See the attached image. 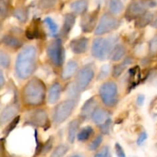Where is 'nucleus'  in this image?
<instances>
[{"instance_id": "obj_16", "label": "nucleus", "mask_w": 157, "mask_h": 157, "mask_svg": "<svg viewBox=\"0 0 157 157\" xmlns=\"http://www.w3.org/2000/svg\"><path fill=\"white\" fill-rule=\"evenodd\" d=\"M78 69V64L75 60H71L64 66L63 71L61 73V78L64 81L71 79L75 74L77 73Z\"/></svg>"}, {"instance_id": "obj_35", "label": "nucleus", "mask_w": 157, "mask_h": 157, "mask_svg": "<svg viewBox=\"0 0 157 157\" xmlns=\"http://www.w3.org/2000/svg\"><path fill=\"white\" fill-rule=\"evenodd\" d=\"M110 67H109L108 64H105V65H103L102 67L101 68L100 71V73L98 76V79L99 80H103L104 78H107L108 76L109 73H110Z\"/></svg>"}, {"instance_id": "obj_36", "label": "nucleus", "mask_w": 157, "mask_h": 157, "mask_svg": "<svg viewBox=\"0 0 157 157\" xmlns=\"http://www.w3.org/2000/svg\"><path fill=\"white\" fill-rule=\"evenodd\" d=\"M94 157H111V153L108 147H104L98 153L95 154Z\"/></svg>"}, {"instance_id": "obj_39", "label": "nucleus", "mask_w": 157, "mask_h": 157, "mask_svg": "<svg viewBox=\"0 0 157 157\" xmlns=\"http://www.w3.org/2000/svg\"><path fill=\"white\" fill-rule=\"evenodd\" d=\"M115 150H116L117 156L118 157H127L126 156L125 153H124V149H123L122 147H121L119 144H117V143L115 144Z\"/></svg>"}, {"instance_id": "obj_9", "label": "nucleus", "mask_w": 157, "mask_h": 157, "mask_svg": "<svg viewBox=\"0 0 157 157\" xmlns=\"http://www.w3.org/2000/svg\"><path fill=\"white\" fill-rule=\"evenodd\" d=\"M47 55L54 65L56 67L62 65L64 60V50L61 40L56 39L49 44L47 48Z\"/></svg>"}, {"instance_id": "obj_1", "label": "nucleus", "mask_w": 157, "mask_h": 157, "mask_svg": "<svg viewBox=\"0 0 157 157\" xmlns=\"http://www.w3.org/2000/svg\"><path fill=\"white\" fill-rule=\"evenodd\" d=\"M37 66V50L28 45L19 52L15 61V72L20 79H28L35 72Z\"/></svg>"}, {"instance_id": "obj_20", "label": "nucleus", "mask_w": 157, "mask_h": 157, "mask_svg": "<svg viewBox=\"0 0 157 157\" xmlns=\"http://www.w3.org/2000/svg\"><path fill=\"white\" fill-rule=\"evenodd\" d=\"M2 43L11 48H19L22 46V41L11 35H5L2 38Z\"/></svg>"}, {"instance_id": "obj_3", "label": "nucleus", "mask_w": 157, "mask_h": 157, "mask_svg": "<svg viewBox=\"0 0 157 157\" xmlns=\"http://www.w3.org/2000/svg\"><path fill=\"white\" fill-rule=\"evenodd\" d=\"M116 37H108V38H97L94 40L91 48V54L95 58L101 61H104L109 58L110 52L113 47L117 44Z\"/></svg>"}, {"instance_id": "obj_38", "label": "nucleus", "mask_w": 157, "mask_h": 157, "mask_svg": "<svg viewBox=\"0 0 157 157\" xmlns=\"http://www.w3.org/2000/svg\"><path fill=\"white\" fill-rule=\"evenodd\" d=\"M110 127H111V119L107 121L105 124L101 126L100 128H101V130L102 131L103 133H104V134H108L110 131Z\"/></svg>"}, {"instance_id": "obj_19", "label": "nucleus", "mask_w": 157, "mask_h": 157, "mask_svg": "<svg viewBox=\"0 0 157 157\" xmlns=\"http://www.w3.org/2000/svg\"><path fill=\"white\" fill-rule=\"evenodd\" d=\"M127 48L122 44H117L110 52L109 58L113 61H119L125 56Z\"/></svg>"}, {"instance_id": "obj_8", "label": "nucleus", "mask_w": 157, "mask_h": 157, "mask_svg": "<svg viewBox=\"0 0 157 157\" xmlns=\"http://www.w3.org/2000/svg\"><path fill=\"white\" fill-rule=\"evenodd\" d=\"M121 25V21L117 18L112 15L111 14L105 13L102 15L100 19L94 34L96 35H103L110 33L116 30Z\"/></svg>"}, {"instance_id": "obj_40", "label": "nucleus", "mask_w": 157, "mask_h": 157, "mask_svg": "<svg viewBox=\"0 0 157 157\" xmlns=\"http://www.w3.org/2000/svg\"><path fill=\"white\" fill-rule=\"evenodd\" d=\"M19 119H20L19 117H15V119L12 120V122L11 123L10 125H9V127H8V128H7V132H8V133L11 132V131H12V130H13V129L15 128V126H16V124H18V121H19Z\"/></svg>"}, {"instance_id": "obj_41", "label": "nucleus", "mask_w": 157, "mask_h": 157, "mask_svg": "<svg viewBox=\"0 0 157 157\" xmlns=\"http://www.w3.org/2000/svg\"><path fill=\"white\" fill-rule=\"evenodd\" d=\"M147 137H148V135H147V133H146V132H143V133L140 135L139 138H138V140H137L138 145H141V144H144V143L146 141V140L147 139Z\"/></svg>"}, {"instance_id": "obj_6", "label": "nucleus", "mask_w": 157, "mask_h": 157, "mask_svg": "<svg viewBox=\"0 0 157 157\" xmlns=\"http://www.w3.org/2000/svg\"><path fill=\"white\" fill-rule=\"evenodd\" d=\"M99 95L103 104L107 107H113L118 102L117 85L113 81L104 82L100 87Z\"/></svg>"}, {"instance_id": "obj_37", "label": "nucleus", "mask_w": 157, "mask_h": 157, "mask_svg": "<svg viewBox=\"0 0 157 157\" xmlns=\"http://www.w3.org/2000/svg\"><path fill=\"white\" fill-rule=\"evenodd\" d=\"M52 145H53V140H52V138H50L42 147L41 153H43V154H46V153H48L51 150V149H52Z\"/></svg>"}, {"instance_id": "obj_10", "label": "nucleus", "mask_w": 157, "mask_h": 157, "mask_svg": "<svg viewBox=\"0 0 157 157\" xmlns=\"http://www.w3.org/2000/svg\"><path fill=\"white\" fill-rule=\"evenodd\" d=\"M27 122L35 127H44L48 123V117L45 110L38 109L28 114Z\"/></svg>"}, {"instance_id": "obj_14", "label": "nucleus", "mask_w": 157, "mask_h": 157, "mask_svg": "<svg viewBox=\"0 0 157 157\" xmlns=\"http://www.w3.org/2000/svg\"><path fill=\"white\" fill-rule=\"evenodd\" d=\"M18 107L15 104H10L4 108L2 111L1 116H0V121L1 124H4L12 120L15 119V116L18 113Z\"/></svg>"}, {"instance_id": "obj_32", "label": "nucleus", "mask_w": 157, "mask_h": 157, "mask_svg": "<svg viewBox=\"0 0 157 157\" xmlns=\"http://www.w3.org/2000/svg\"><path fill=\"white\" fill-rule=\"evenodd\" d=\"M103 142V136L101 135H99V136H96L95 139H94V140L89 144L88 149L90 151H94L96 150L98 147L101 146V144H102Z\"/></svg>"}, {"instance_id": "obj_44", "label": "nucleus", "mask_w": 157, "mask_h": 157, "mask_svg": "<svg viewBox=\"0 0 157 157\" xmlns=\"http://www.w3.org/2000/svg\"><path fill=\"white\" fill-rule=\"evenodd\" d=\"M5 80H4V76H3L2 72H0V84H1V87H2L4 85Z\"/></svg>"}, {"instance_id": "obj_17", "label": "nucleus", "mask_w": 157, "mask_h": 157, "mask_svg": "<svg viewBox=\"0 0 157 157\" xmlns=\"http://www.w3.org/2000/svg\"><path fill=\"white\" fill-rule=\"evenodd\" d=\"M61 94V86L58 82L54 83L48 90V101L51 104H56L60 99Z\"/></svg>"}, {"instance_id": "obj_5", "label": "nucleus", "mask_w": 157, "mask_h": 157, "mask_svg": "<svg viewBox=\"0 0 157 157\" xmlns=\"http://www.w3.org/2000/svg\"><path fill=\"white\" fill-rule=\"evenodd\" d=\"M77 104L75 98L64 100L55 107L53 113V121L55 124H61L67 121L73 113Z\"/></svg>"}, {"instance_id": "obj_31", "label": "nucleus", "mask_w": 157, "mask_h": 157, "mask_svg": "<svg viewBox=\"0 0 157 157\" xmlns=\"http://www.w3.org/2000/svg\"><path fill=\"white\" fill-rule=\"evenodd\" d=\"M10 58L7 53L3 51L0 52V64L3 68H7L10 65Z\"/></svg>"}, {"instance_id": "obj_29", "label": "nucleus", "mask_w": 157, "mask_h": 157, "mask_svg": "<svg viewBox=\"0 0 157 157\" xmlns=\"http://www.w3.org/2000/svg\"><path fill=\"white\" fill-rule=\"evenodd\" d=\"M10 0H1L0 1V15L1 18H4L9 12Z\"/></svg>"}, {"instance_id": "obj_11", "label": "nucleus", "mask_w": 157, "mask_h": 157, "mask_svg": "<svg viewBox=\"0 0 157 157\" xmlns=\"http://www.w3.org/2000/svg\"><path fill=\"white\" fill-rule=\"evenodd\" d=\"M98 12H99L98 10H95L94 12L84 15L81 22V29L83 32L85 33H88L96 29L95 26H96L97 21H98Z\"/></svg>"}, {"instance_id": "obj_7", "label": "nucleus", "mask_w": 157, "mask_h": 157, "mask_svg": "<svg viewBox=\"0 0 157 157\" xmlns=\"http://www.w3.org/2000/svg\"><path fill=\"white\" fill-rule=\"evenodd\" d=\"M95 70L92 64L84 66L77 72L75 85L78 91H84L90 85L94 78Z\"/></svg>"}, {"instance_id": "obj_34", "label": "nucleus", "mask_w": 157, "mask_h": 157, "mask_svg": "<svg viewBox=\"0 0 157 157\" xmlns=\"http://www.w3.org/2000/svg\"><path fill=\"white\" fill-rule=\"evenodd\" d=\"M44 22L46 23L48 27L49 28V30H50V32H52V34L57 33V32H58V25L54 21V20L52 19V18H50V17H47V18H45V19H44Z\"/></svg>"}, {"instance_id": "obj_18", "label": "nucleus", "mask_w": 157, "mask_h": 157, "mask_svg": "<svg viewBox=\"0 0 157 157\" xmlns=\"http://www.w3.org/2000/svg\"><path fill=\"white\" fill-rule=\"evenodd\" d=\"M88 0H77L71 4V9L75 14L84 15L88 9Z\"/></svg>"}, {"instance_id": "obj_33", "label": "nucleus", "mask_w": 157, "mask_h": 157, "mask_svg": "<svg viewBox=\"0 0 157 157\" xmlns=\"http://www.w3.org/2000/svg\"><path fill=\"white\" fill-rule=\"evenodd\" d=\"M149 52L151 55H157V35H154L149 43Z\"/></svg>"}, {"instance_id": "obj_21", "label": "nucleus", "mask_w": 157, "mask_h": 157, "mask_svg": "<svg viewBox=\"0 0 157 157\" xmlns=\"http://www.w3.org/2000/svg\"><path fill=\"white\" fill-rule=\"evenodd\" d=\"M75 15L73 13H68L65 15L64 20V25H63L62 30H61V34L63 36H67L70 32L71 31L72 28L75 25Z\"/></svg>"}, {"instance_id": "obj_25", "label": "nucleus", "mask_w": 157, "mask_h": 157, "mask_svg": "<svg viewBox=\"0 0 157 157\" xmlns=\"http://www.w3.org/2000/svg\"><path fill=\"white\" fill-rule=\"evenodd\" d=\"M94 133V129L90 126L84 127L81 129L78 133V140L81 142H85V141L88 140L90 138V136L93 135Z\"/></svg>"}, {"instance_id": "obj_23", "label": "nucleus", "mask_w": 157, "mask_h": 157, "mask_svg": "<svg viewBox=\"0 0 157 157\" xmlns=\"http://www.w3.org/2000/svg\"><path fill=\"white\" fill-rule=\"evenodd\" d=\"M133 61V59L131 57H127V58H125V59L123 61V62H121V64H117V65H116L113 67V76L114 77V78H118L120 75H121V74L125 71V69L127 68L128 66L131 65Z\"/></svg>"}, {"instance_id": "obj_2", "label": "nucleus", "mask_w": 157, "mask_h": 157, "mask_svg": "<svg viewBox=\"0 0 157 157\" xmlns=\"http://www.w3.org/2000/svg\"><path fill=\"white\" fill-rule=\"evenodd\" d=\"M45 93L46 87L43 81L38 78H32L23 87V102L32 107L41 105L44 101Z\"/></svg>"}, {"instance_id": "obj_12", "label": "nucleus", "mask_w": 157, "mask_h": 157, "mask_svg": "<svg viewBox=\"0 0 157 157\" xmlns=\"http://www.w3.org/2000/svg\"><path fill=\"white\" fill-rule=\"evenodd\" d=\"M88 46V38L81 37L73 39L70 43V48L72 52L76 55H81L87 51Z\"/></svg>"}, {"instance_id": "obj_15", "label": "nucleus", "mask_w": 157, "mask_h": 157, "mask_svg": "<svg viewBox=\"0 0 157 157\" xmlns=\"http://www.w3.org/2000/svg\"><path fill=\"white\" fill-rule=\"evenodd\" d=\"M98 106V103H97V100L94 97L90 98L87 100L85 103H84V106L81 109V116L83 119H87L88 117H91L92 113L95 110Z\"/></svg>"}, {"instance_id": "obj_26", "label": "nucleus", "mask_w": 157, "mask_h": 157, "mask_svg": "<svg viewBox=\"0 0 157 157\" xmlns=\"http://www.w3.org/2000/svg\"><path fill=\"white\" fill-rule=\"evenodd\" d=\"M109 9L110 13L113 15H118L124 9V4L121 0H110Z\"/></svg>"}, {"instance_id": "obj_42", "label": "nucleus", "mask_w": 157, "mask_h": 157, "mask_svg": "<svg viewBox=\"0 0 157 157\" xmlns=\"http://www.w3.org/2000/svg\"><path fill=\"white\" fill-rule=\"evenodd\" d=\"M144 101H145V97L144 96V95H139L137 98V100H136V102H137V104H139V105H143L144 103Z\"/></svg>"}, {"instance_id": "obj_22", "label": "nucleus", "mask_w": 157, "mask_h": 157, "mask_svg": "<svg viewBox=\"0 0 157 157\" xmlns=\"http://www.w3.org/2000/svg\"><path fill=\"white\" fill-rule=\"evenodd\" d=\"M80 126V121L78 119H75L74 121H71L68 125L67 129V138L68 141L71 144H73L75 142V137L78 136V128Z\"/></svg>"}, {"instance_id": "obj_43", "label": "nucleus", "mask_w": 157, "mask_h": 157, "mask_svg": "<svg viewBox=\"0 0 157 157\" xmlns=\"http://www.w3.org/2000/svg\"><path fill=\"white\" fill-rule=\"evenodd\" d=\"M151 25L152 27L155 28V29H157V15L156 16H155L154 18H153V21H152L151 23Z\"/></svg>"}, {"instance_id": "obj_24", "label": "nucleus", "mask_w": 157, "mask_h": 157, "mask_svg": "<svg viewBox=\"0 0 157 157\" xmlns=\"http://www.w3.org/2000/svg\"><path fill=\"white\" fill-rule=\"evenodd\" d=\"M154 14L147 11L146 13L136 19V26L137 28H144L149 24H151L154 18Z\"/></svg>"}, {"instance_id": "obj_28", "label": "nucleus", "mask_w": 157, "mask_h": 157, "mask_svg": "<svg viewBox=\"0 0 157 157\" xmlns=\"http://www.w3.org/2000/svg\"><path fill=\"white\" fill-rule=\"evenodd\" d=\"M68 150V146L65 145V144H61L55 148V150L52 153V157H63L67 153Z\"/></svg>"}, {"instance_id": "obj_30", "label": "nucleus", "mask_w": 157, "mask_h": 157, "mask_svg": "<svg viewBox=\"0 0 157 157\" xmlns=\"http://www.w3.org/2000/svg\"><path fill=\"white\" fill-rule=\"evenodd\" d=\"M58 0H40L39 6L41 9H51L55 7Z\"/></svg>"}, {"instance_id": "obj_13", "label": "nucleus", "mask_w": 157, "mask_h": 157, "mask_svg": "<svg viewBox=\"0 0 157 157\" xmlns=\"http://www.w3.org/2000/svg\"><path fill=\"white\" fill-rule=\"evenodd\" d=\"M91 119L95 124L101 127L110 119V113L105 109L97 107L94 113H92Z\"/></svg>"}, {"instance_id": "obj_4", "label": "nucleus", "mask_w": 157, "mask_h": 157, "mask_svg": "<svg viewBox=\"0 0 157 157\" xmlns=\"http://www.w3.org/2000/svg\"><path fill=\"white\" fill-rule=\"evenodd\" d=\"M157 7V0H136L132 2L127 7L125 17L128 20L137 19L147 12L149 9Z\"/></svg>"}, {"instance_id": "obj_45", "label": "nucleus", "mask_w": 157, "mask_h": 157, "mask_svg": "<svg viewBox=\"0 0 157 157\" xmlns=\"http://www.w3.org/2000/svg\"><path fill=\"white\" fill-rule=\"evenodd\" d=\"M69 157H84V156H81V155H72V156H71Z\"/></svg>"}, {"instance_id": "obj_27", "label": "nucleus", "mask_w": 157, "mask_h": 157, "mask_svg": "<svg viewBox=\"0 0 157 157\" xmlns=\"http://www.w3.org/2000/svg\"><path fill=\"white\" fill-rule=\"evenodd\" d=\"M13 16L21 22H25L29 18V12L25 7H18L13 11Z\"/></svg>"}]
</instances>
